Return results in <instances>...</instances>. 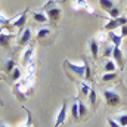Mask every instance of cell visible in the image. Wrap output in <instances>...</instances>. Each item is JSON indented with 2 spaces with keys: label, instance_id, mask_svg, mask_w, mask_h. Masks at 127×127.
Instances as JSON below:
<instances>
[{
  "label": "cell",
  "instance_id": "cell-1",
  "mask_svg": "<svg viewBox=\"0 0 127 127\" xmlns=\"http://www.w3.org/2000/svg\"><path fill=\"white\" fill-rule=\"evenodd\" d=\"M12 93L16 96V99L21 103H24L28 99V96L32 95V81H30L27 77L15 81L12 86Z\"/></svg>",
  "mask_w": 127,
  "mask_h": 127
},
{
  "label": "cell",
  "instance_id": "cell-2",
  "mask_svg": "<svg viewBox=\"0 0 127 127\" xmlns=\"http://www.w3.org/2000/svg\"><path fill=\"white\" fill-rule=\"evenodd\" d=\"M43 10L46 12V15H47V18H49V21L52 22V25L56 27L58 21H59L61 16H62V7H61V4H58L55 0H50V1H47V3L44 4Z\"/></svg>",
  "mask_w": 127,
  "mask_h": 127
},
{
  "label": "cell",
  "instance_id": "cell-3",
  "mask_svg": "<svg viewBox=\"0 0 127 127\" xmlns=\"http://www.w3.org/2000/svg\"><path fill=\"white\" fill-rule=\"evenodd\" d=\"M102 95H103V99H105V103L109 108H117V106H121L124 103V99L121 97V95L115 89H103Z\"/></svg>",
  "mask_w": 127,
  "mask_h": 127
},
{
  "label": "cell",
  "instance_id": "cell-4",
  "mask_svg": "<svg viewBox=\"0 0 127 127\" xmlns=\"http://www.w3.org/2000/svg\"><path fill=\"white\" fill-rule=\"evenodd\" d=\"M35 40L40 44H43V46L52 44L53 43V31H52V28L47 27V25H43V27L37 28V31H35Z\"/></svg>",
  "mask_w": 127,
  "mask_h": 127
},
{
  "label": "cell",
  "instance_id": "cell-5",
  "mask_svg": "<svg viewBox=\"0 0 127 127\" xmlns=\"http://www.w3.org/2000/svg\"><path fill=\"white\" fill-rule=\"evenodd\" d=\"M27 15H28V9H25L24 12L18 13L16 16L10 18V28L12 30H16L18 32H21L25 27V22H27Z\"/></svg>",
  "mask_w": 127,
  "mask_h": 127
},
{
  "label": "cell",
  "instance_id": "cell-6",
  "mask_svg": "<svg viewBox=\"0 0 127 127\" xmlns=\"http://www.w3.org/2000/svg\"><path fill=\"white\" fill-rule=\"evenodd\" d=\"M72 10H75V12L84 10L89 15H95L96 13L93 6L89 3V0H72Z\"/></svg>",
  "mask_w": 127,
  "mask_h": 127
},
{
  "label": "cell",
  "instance_id": "cell-7",
  "mask_svg": "<svg viewBox=\"0 0 127 127\" xmlns=\"http://www.w3.org/2000/svg\"><path fill=\"white\" fill-rule=\"evenodd\" d=\"M66 114H68V100H64V103L61 105V108H59V111H58V114L55 117L53 127L62 126L64 123H65V120H66Z\"/></svg>",
  "mask_w": 127,
  "mask_h": 127
},
{
  "label": "cell",
  "instance_id": "cell-8",
  "mask_svg": "<svg viewBox=\"0 0 127 127\" xmlns=\"http://www.w3.org/2000/svg\"><path fill=\"white\" fill-rule=\"evenodd\" d=\"M31 37H32V31L31 28H24L22 31L19 32V37H18V41H16V46L18 47H24V46H28L30 41H31Z\"/></svg>",
  "mask_w": 127,
  "mask_h": 127
},
{
  "label": "cell",
  "instance_id": "cell-9",
  "mask_svg": "<svg viewBox=\"0 0 127 127\" xmlns=\"http://www.w3.org/2000/svg\"><path fill=\"white\" fill-rule=\"evenodd\" d=\"M64 64H65V66H66L68 69H71V72H74L77 77L84 78V64H74V62H71V61H68V59H65Z\"/></svg>",
  "mask_w": 127,
  "mask_h": 127
},
{
  "label": "cell",
  "instance_id": "cell-10",
  "mask_svg": "<svg viewBox=\"0 0 127 127\" xmlns=\"http://www.w3.org/2000/svg\"><path fill=\"white\" fill-rule=\"evenodd\" d=\"M112 59L114 62L117 64V66L123 71L124 66H126V58H124V53L121 50V47H114L112 49Z\"/></svg>",
  "mask_w": 127,
  "mask_h": 127
},
{
  "label": "cell",
  "instance_id": "cell-11",
  "mask_svg": "<svg viewBox=\"0 0 127 127\" xmlns=\"http://www.w3.org/2000/svg\"><path fill=\"white\" fill-rule=\"evenodd\" d=\"M32 58H34V46L32 44H28L25 49H24V52H22V56H21V64L24 65V66H27L28 62L31 61Z\"/></svg>",
  "mask_w": 127,
  "mask_h": 127
},
{
  "label": "cell",
  "instance_id": "cell-12",
  "mask_svg": "<svg viewBox=\"0 0 127 127\" xmlns=\"http://www.w3.org/2000/svg\"><path fill=\"white\" fill-rule=\"evenodd\" d=\"M99 43H97V40H96L95 37L93 38H90L89 40V50H90V55H92V59L93 61H97L99 59V56H100V50H99Z\"/></svg>",
  "mask_w": 127,
  "mask_h": 127
},
{
  "label": "cell",
  "instance_id": "cell-13",
  "mask_svg": "<svg viewBox=\"0 0 127 127\" xmlns=\"http://www.w3.org/2000/svg\"><path fill=\"white\" fill-rule=\"evenodd\" d=\"M15 66H16V62H15V59H13V58H10V56H9V58H4V59H3V62H1L3 72H4V74H7V75L12 72V69H13Z\"/></svg>",
  "mask_w": 127,
  "mask_h": 127
},
{
  "label": "cell",
  "instance_id": "cell-14",
  "mask_svg": "<svg viewBox=\"0 0 127 127\" xmlns=\"http://www.w3.org/2000/svg\"><path fill=\"white\" fill-rule=\"evenodd\" d=\"M108 40L114 47H121L123 43V37L120 34H117L115 31H108Z\"/></svg>",
  "mask_w": 127,
  "mask_h": 127
},
{
  "label": "cell",
  "instance_id": "cell-15",
  "mask_svg": "<svg viewBox=\"0 0 127 127\" xmlns=\"http://www.w3.org/2000/svg\"><path fill=\"white\" fill-rule=\"evenodd\" d=\"M13 37H15V34H12V32H1V34H0V47L9 49L10 41H12Z\"/></svg>",
  "mask_w": 127,
  "mask_h": 127
},
{
  "label": "cell",
  "instance_id": "cell-16",
  "mask_svg": "<svg viewBox=\"0 0 127 127\" xmlns=\"http://www.w3.org/2000/svg\"><path fill=\"white\" fill-rule=\"evenodd\" d=\"M35 71H37V61L32 58L31 61L27 65V78L34 83V75H35Z\"/></svg>",
  "mask_w": 127,
  "mask_h": 127
},
{
  "label": "cell",
  "instance_id": "cell-17",
  "mask_svg": "<svg viewBox=\"0 0 127 127\" xmlns=\"http://www.w3.org/2000/svg\"><path fill=\"white\" fill-rule=\"evenodd\" d=\"M31 15L35 22H40V24H47L49 22V18H47L46 12H43V10H34Z\"/></svg>",
  "mask_w": 127,
  "mask_h": 127
},
{
  "label": "cell",
  "instance_id": "cell-18",
  "mask_svg": "<svg viewBox=\"0 0 127 127\" xmlns=\"http://www.w3.org/2000/svg\"><path fill=\"white\" fill-rule=\"evenodd\" d=\"M78 89H80V93H78V97H87L89 95V92L92 90V87H90V83L89 81H81L80 84H78Z\"/></svg>",
  "mask_w": 127,
  "mask_h": 127
},
{
  "label": "cell",
  "instance_id": "cell-19",
  "mask_svg": "<svg viewBox=\"0 0 127 127\" xmlns=\"http://www.w3.org/2000/svg\"><path fill=\"white\" fill-rule=\"evenodd\" d=\"M118 80V74L117 72H105L100 78V83L105 84V83H115Z\"/></svg>",
  "mask_w": 127,
  "mask_h": 127
},
{
  "label": "cell",
  "instance_id": "cell-20",
  "mask_svg": "<svg viewBox=\"0 0 127 127\" xmlns=\"http://www.w3.org/2000/svg\"><path fill=\"white\" fill-rule=\"evenodd\" d=\"M87 100H89L92 109H96V108H97V93H96L95 89H92V90L89 92V95H87Z\"/></svg>",
  "mask_w": 127,
  "mask_h": 127
},
{
  "label": "cell",
  "instance_id": "cell-21",
  "mask_svg": "<svg viewBox=\"0 0 127 127\" xmlns=\"http://www.w3.org/2000/svg\"><path fill=\"white\" fill-rule=\"evenodd\" d=\"M105 31H115L117 28H120V25H118V22H117V19H114V18H108V21H106V24H105Z\"/></svg>",
  "mask_w": 127,
  "mask_h": 127
},
{
  "label": "cell",
  "instance_id": "cell-22",
  "mask_svg": "<svg viewBox=\"0 0 127 127\" xmlns=\"http://www.w3.org/2000/svg\"><path fill=\"white\" fill-rule=\"evenodd\" d=\"M71 115H72V120L74 121H80V115H78V99L77 97L71 103Z\"/></svg>",
  "mask_w": 127,
  "mask_h": 127
},
{
  "label": "cell",
  "instance_id": "cell-23",
  "mask_svg": "<svg viewBox=\"0 0 127 127\" xmlns=\"http://www.w3.org/2000/svg\"><path fill=\"white\" fill-rule=\"evenodd\" d=\"M99 6H100L102 10L108 12L115 6V0H99Z\"/></svg>",
  "mask_w": 127,
  "mask_h": 127
},
{
  "label": "cell",
  "instance_id": "cell-24",
  "mask_svg": "<svg viewBox=\"0 0 127 127\" xmlns=\"http://www.w3.org/2000/svg\"><path fill=\"white\" fill-rule=\"evenodd\" d=\"M77 99H78V115H80V121H81V120H84L87 117V108H86L84 102L80 97H77Z\"/></svg>",
  "mask_w": 127,
  "mask_h": 127
},
{
  "label": "cell",
  "instance_id": "cell-25",
  "mask_svg": "<svg viewBox=\"0 0 127 127\" xmlns=\"http://www.w3.org/2000/svg\"><path fill=\"white\" fill-rule=\"evenodd\" d=\"M115 69H117V64L114 62V59H106V62L103 65V71L105 72H115Z\"/></svg>",
  "mask_w": 127,
  "mask_h": 127
},
{
  "label": "cell",
  "instance_id": "cell-26",
  "mask_svg": "<svg viewBox=\"0 0 127 127\" xmlns=\"http://www.w3.org/2000/svg\"><path fill=\"white\" fill-rule=\"evenodd\" d=\"M83 64H84V80L86 81H90L92 80V69H90V62L84 58L83 59Z\"/></svg>",
  "mask_w": 127,
  "mask_h": 127
},
{
  "label": "cell",
  "instance_id": "cell-27",
  "mask_svg": "<svg viewBox=\"0 0 127 127\" xmlns=\"http://www.w3.org/2000/svg\"><path fill=\"white\" fill-rule=\"evenodd\" d=\"M114 120L120 124L121 127H126L127 126V112H120L114 117Z\"/></svg>",
  "mask_w": 127,
  "mask_h": 127
},
{
  "label": "cell",
  "instance_id": "cell-28",
  "mask_svg": "<svg viewBox=\"0 0 127 127\" xmlns=\"http://www.w3.org/2000/svg\"><path fill=\"white\" fill-rule=\"evenodd\" d=\"M10 75V80L15 83V81H18V80H21L22 78V74H21V69L18 68V66H15L13 69H12V72L9 74Z\"/></svg>",
  "mask_w": 127,
  "mask_h": 127
},
{
  "label": "cell",
  "instance_id": "cell-29",
  "mask_svg": "<svg viewBox=\"0 0 127 127\" xmlns=\"http://www.w3.org/2000/svg\"><path fill=\"white\" fill-rule=\"evenodd\" d=\"M0 25H1V27H6L9 31H13V30L10 28V18H7V16L3 15V13H0Z\"/></svg>",
  "mask_w": 127,
  "mask_h": 127
},
{
  "label": "cell",
  "instance_id": "cell-30",
  "mask_svg": "<svg viewBox=\"0 0 127 127\" xmlns=\"http://www.w3.org/2000/svg\"><path fill=\"white\" fill-rule=\"evenodd\" d=\"M95 38L97 40V43H99V44H102V43H105V41L108 40V31H105V30H103V31L97 32V34H96V37H95Z\"/></svg>",
  "mask_w": 127,
  "mask_h": 127
},
{
  "label": "cell",
  "instance_id": "cell-31",
  "mask_svg": "<svg viewBox=\"0 0 127 127\" xmlns=\"http://www.w3.org/2000/svg\"><path fill=\"white\" fill-rule=\"evenodd\" d=\"M106 13H108V18H114V19H115V18H118V16L121 15V10H120V7L114 6V7H112L111 10H108Z\"/></svg>",
  "mask_w": 127,
  "mask_h": 127
},
{
  "label": "cell",
  "instance_id": "cell-32",
  "mask_svg": "<svg viewBox=\"0 0 127 127\" xmlns=\"http://www.w3.org/2000/svg\"><path fill=\"white\" fill-rule=\"evenodd\" d=\"M27 111V120L22 123V124H19L18 127H32V115H31V112L28 111V109H25Z\"/></svg>",
  "mask_w": 127,
  "mask_h": 127
},
{
  "label": "cell",
  "instance_id": "cell-33",
  "mask_svg": "<svg viewBox=\"0 0 127 127\" xmlns=\"http://www.w3.org/2000/svg\"><path fill=\"white\" fill-rule=\"evenodd\" d=\"M112 49H114V46H112L111 43L106 44L105 49H103V56H105V58H111V56H112Z\"/></svg>",
  "mask_w": 127,
  "mask_h": 127
},
{
  "label": "cell",
  "instance_id": "cell-34",
  "mask_svg": "<svg viewBox=\"0 0 127 127\" xmlns=\"http://www.w3.org/2000/svg\"><path fill=\"white\" fill-rule=\"evenodd\" d=\"M115 19H117V22H118V25H120V27L127 25V15H126V13L120 15V16H118V18H115Z\"/></svg>",
  "mask_w": 127,
  "mask_h": 127
},
{
  "label": "cell",
  "instance_id": "cell-35",
  "mask_svg": "<svg viewBox=\"0 0 127 127\" xmlns=\"http://www.w3.org/2000/svg\"><path fill=\"white\" fill-rule=\"evenodd\" d=\"M106 121H108L109 127H121L118 123H117V121H115V120H114V118H111V117H108V120H106Z\"/></svg>",
  "mask_w": 127,
  "mask_h": 127
},
{
  "label": "cell",
  "instance_id": "cell-36",
  "mask_svg": "<svg viewBox=\"0 0 127 127\" xmlns=\"http://www.w3.org/2000/svg\"><path fill=\"white\" fill-rule=\"evenodd\" d=\"M120 35L124 38L127 37V25H123V27H120Z\"/></svg>",
  "mask_w": 127,
  "mask_h": 127
},
{
  "label": "cell",
  "instance_id": "cell-37",
  "mask_svg": "<svg viewBox=\"0 0 127 127\" xmlns=\"http://www.w3.org/2000/svg\"><path fill=\"white\" fill-rule=\"evenodd\" d=\"M3 80H6V75H4V72L0 71V81H3Z\"/></svg>",
  "mask_w": 127,
  "mask_h": 127
},
{
  "label": "cell",
  "instance_id": "cell-38",
  "mask_svg": "<svg viewBox=\"0 0 127 127\" xmlns=\"http://www.w3.org/2000/svg\"><path fill=\"white\" fill-rule=\"evenodd\" d=\"M55 1H56L58 4H62V3H65V0H55Z\"/></svg>",
  "mask_w": 127,
  "mask_h": 127
},
{
  "label": "cell",
  "instance_id": "cell-39",
  "mask_svg": "<svg viewBox=\"0 0 127 127\" xmlns=\"http://www.w3.org/2000/svg\"><path fill=\"white\" fill-rule=\"evenodd\" d=\"M3 28H4V27H1V25H0V34L3 32Z\"/></svg>",
  "mask_w": 127,
  "mask_h": 127
},
{
  "label": "cell",
  "instance_id": "cell-40",
  "mask_svg": "<svg viewBox=\"0 0 127 127\" xmlns=\"http://www.w3.org/2000/svg\"><path fill=\"white\" fill-rule=\"evenodd\" d=\"M0 127H10V126H7V124H1Z\"/></svg>",
  "mask_w": 127,
  "mask_h": 127
},
{
  "label": "cell",
  "instance_id": "cell-41",
  "mask_svg": "<svg viewBox=\"0 0 127 127\" xmlns=\"http://www.w3.org/2000/svg\"><path fill=\"white\" fill-rule=\"evenodd\" d=\"M1 124H3V123H1V120H0V126H1Z\"/></svg>",
  "mask_w": 127,
  "mask_h": 127
},
{
  "label": "cell",
  "instance_id": "cell-42",
  "mask_svg": "<svg viewBox=\"0 0 127 127\" xmlns=\"http://www.w3.org/2000/svg\"><path fill=\"white\" fill-rule=\"evenodd\" d=\"M47 1H50V0H47Z\"/></svg>",
  "mask_w": 127,
  "mask_h": 127
},
{
  "label": "cell",
  "instance_id": "cell-43",
  "mask_svg": "<svg viewBox=\"0 0 127 127\" xmlns=\"http://www.w3.org/2000/svg\"><path fill=\"white\" fill-rule=\"evenodd\" d=\"M126 127H127V126H126Z\"/></svg>",
  "mask_w": 127,
  "mask_h": 127
}]
</instances>
